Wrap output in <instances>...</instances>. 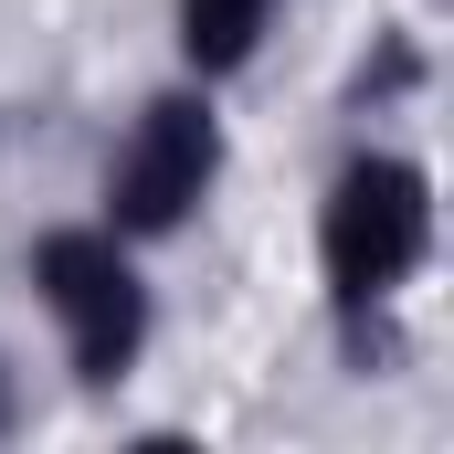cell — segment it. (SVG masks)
I'll list each match as a JSON object with an SVG mask.
<instances>
[{"mask_svg": "<svg viewBox=\"0 0 454 454\" xmlns=\"http://www.w3.org/2000/svg\"><path fill=\"white\" fill-rule=\"evenodd\" d=\"M317 254H328V286L339 307H380L423 254H434V191L412 159H359L328 191V223H317Z\"/></svg>", "mask_w": 454, "mask_h": 454, "instance_id": "cell-1", "label": "cell"}, {"mask_svg": "<svg viewBox=\"0 0 454 454\" xmlns=\"http://www.w3.org/2000/svg\"><path fill=\"white\" fill-rule=\"evenodd\" d=\"M32 275H43V307L64 317L74 370L85 380H127V359L148 348V286L116 254V232H43Z\"/></svg>", "mask_w": 454, "mask_h": 454, "instance_id": "cell-2", "label": "cell"}, {"mask_svg": "<svg viewBox=\"0 0 454 454\" xmlns=\"http://www.w3.org/2000/svg\"><path fill=\"white\" fill-rule=\"evenodd\" d=\"M212 169H223V127H212V106L201 96H159V106L137 116V137L116 148V232H169L191 223V201L212 191Z\"/></svg>", "mask_w": 454, "mask_h": 454, "instance_id": "cell-3", "label": "cell"}, {"mask_svg": "<svg viewBox=\"0 0 454 454\" xmlns=\"http://www.w3.org/2000/svg\"><path fill=\"white\" fill-rule=\"evenodd\" d=\"M264 11H275V0H180V43H191V64H201V74H232V64L264 43Z\"/></svg>", "mask_w": 454, "mask_h": 454, "instance_id": "cell-4", "label": "cell"}, {"mask_svg": "<svg viewBox=\"0 0 454 454\" xmlns=\"http://www.w3.org/2000/svg\"><path fill=\"white\" fill-rule=\"evenodd\" d=\"M0 434H11V370H0Z\"/></svg>", "mask_w": 454, "mask_h": 454, "instance_id": "cell-5", "label": "cell"}]
</instances>
